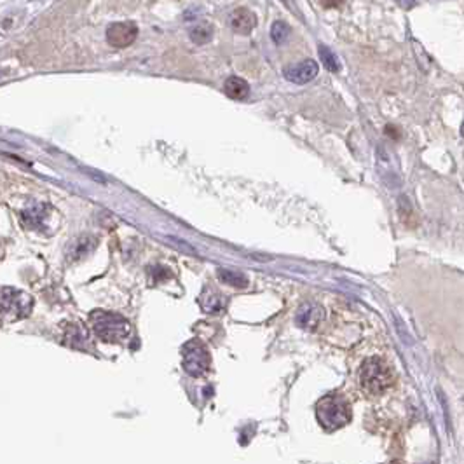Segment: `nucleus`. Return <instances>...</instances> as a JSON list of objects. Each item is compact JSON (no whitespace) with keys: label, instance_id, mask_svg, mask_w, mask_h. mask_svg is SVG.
<instances>
[{"label":"nucleus","instance_id":"obj_4","mask_svg":"<svg viewBox=\"0 0 464 464\" xmlns=\"http://www.w3.org/2000/svg\"><path fill=\"white\" fill-rule=\"evenodd\" d=\"M34 301L25 292L16 288L4 287L0 288V321H20L30 314Z\"/></svg>","mask_w":464,"mask_h":464},{"label":"nucleus","instance_id":"obj_17","mask_svg":"<svg viewBox=\"0 0 464 464\" xmlns=\"http://www.w3.org/2000/svg\"><path fill=\"white\" fill-rule=\"evenodd\" d=\"M320 56L323 65L327 67V70H330V72H339V70H341V63H339L337 56H335L330 49L325 48V46H320Z\"/></svg>","mask_w":464,"mask_h":464},{"label":"nucleus","instance_id":"obj_7","mask_svg":"<svg viewBox=\"0 0 464 464\" xmlns=\"http://www.w3.org/2000/svg\"><path fill=\"white\" fill-rule=\"evenodd\" d=\"M49 215H51V208L44 203H32L27 208L21 210V220L28 229H39L48 226Z\"/></svg>","mask_w":464,"mask_h":464},{"label":"nucleus","instance_id":"obj_6","mask_svg":"<svg viewBox=\"0 0 464 464\" xmlns=\"http://www.w3.org/2000/svg\"><path fill=\"white\" fill-rule=\"evenodd\" d=\"M138 37V27L133 21H119L107 28V41L114 48H128Z\"/></svg>","mask_w":464,"mask_h":464},{"label":"nucleus","instance_id":"obj_9","mask_svg":"<svg viewBox=\"0 0 464 464\" xmlns=\"http://www.w3.org/2000/svg\"><path fill=\"white\" fill-rule=\"evenodd\" d=\"M96 245H98V241H96L95 236H79L67 248V260L69 262H79L84 257H88L96 248Z\"/></svg>","mask_w":464,"mask_h":464},{"label":"nucleus","instance_id":"obj_14","mask_svg":"<svg viewBox=\"0 0 464 464\" xmlns=\"http://www.w3.org/2000/svg\"><path fill=\"white\" fill-rule=\"evenodd\" d=\"M203 306H205V311H208V313H219V311H222L224 306H226V301H224V297L220 295V292H212V294L205 295Z\"/></svg>","mask_w":464,"mask_h":464},{"label":"nucleus","instance_id":"obj_1","mask_svg":"<svg viewBox=\"0 0 464 464\" xmlns=\"http://www.w3.org/2000/svg\"><path fill=\"white\" fill-rule=\"evenodd\" d=\"M318 423L327 431H335L351 421V405L341 395H328L316 405Z\"/></svg>","mask_w":464,"mask_h":464},{"label":"nucleus","instance_id":"obj_11","mask_svg":"<svg viewBox=\"0 0 464 464\" xmlns=\"http://www.w3.org/2000/svg\"><path fill=\"white\" fill-rule=\"evenodd\" d=\"M323 320V309L318 304L308 302V304L301 306L297 313V325L306 328V330H314Z\"/></svg>","mask_w":464,"mask_h":464},{"label":"nucleus","instance_id":"obj_3","mask_svg":"<svg viewBox=\"0 0 464 464\" xmlns=\"http://www.w3.org/2000/svg\"><path fill=\"white\" fill-rule=\"evenodd\" d=\"M395 383V374L381 358H370L360 370V384L370 395H383Z\"/></svg>","mask_w":464,"mask_h":464},{"label":"nucleus","instance_id":"obj_10","mask_svg":"<svg viewBox=\"0 0 464 464\" xmlns=\"http://www.w3.org/2000/svg\"><path fill=\"white\" fill-rule=\"evenodd\" d=\"M231 27L236 34H250L257 27V16L246 7H238L231 14Z\"/></svg>","mask_w":464,"mask_h":464},{"label":"nucleus","instance_id":"obj_18","mask_svg":"<svg viewBox=\"0 0 464 464\" xmlns=\"http://www.w3.org/2000/svg\"><path fill=\"white\" fill-rule=\"evenodd\" d=\"M0 257H2V246H0Z\"/></svg>","mask_w":464,"mask_h":464},{"label":"nucleus","instance_id":"obj_13","mask_svg":"<svg viewBox=\"0 0 464 464\" xmlns=\"http://www.w3.org/2000/svg\"><path fill=\"white\" fill-rule=\"evenodd\" d=\"M213 37V27L210 23H201L196 25L191 28V39L196 44H206V42L212 41Z\"/></svg>","mask_w":464,"mask_h":464},{"label":"nucleus","instance_id":"obj_16","mask_svg":"<svg viewBox=\"0 0 464 464\" xmlns=\"http://www.w3.org/2000/svg\"><path fill=\"white\" fill-rule=\"evenodd\" d=\"M288 35H290V28H288V25L283 23V21H276V23L273 25V28H271V39H273L278 46L285 44Z\"/></svg>","mask_w":464,"mask_h":464},{"label":"nucleus","instance_id":"obj_12","mask_svg":"<svg viewBox=\"0 0 464 464\" xmlns=\"http://www.w3.org/2000/svg\"><path fill=\"white\" fill-rule=\"evenodd\" d=\"M224 89H226L227 96L232 100H246L250 95V86L245 79L232 76L226 81L224 84Z\"/></svg>","mask_w":464,"mask_h":464},{"label":"nucleus","instance_id":"obj_5","mask_svg":"<svg viewBox=\"0 0 464 464\" xmlns=\"http://www.w3.org/2000/svg\"><path fill=\"white\" fill-rule=\"evenodd\" d=\"M210 353L199 341H191L184 346V369L189 376L201 377L210 370Z\"/></svg>","mask_w":464,"mask_h":464},{"label":"nucleus","instance_id":"obj_2","mask_svg":"<svg viewBox=\"0 0 464 464\" xmlns=\"http://www.w3.org/2000/svg\"><path fill=\"white\" fill-rule=\"evenodd\" d=\"M93 332L105 342H123L131 335V327L123 316L107 311H95L89 316Z\"/></svg>","mask_w":464,"mask_h":464},{"label":"nucleus","instance_id":"obj_15","mask_svg":"<svg viewBox=\"0 0 464 464\" xmlns=\"http://www.w3.org/2000/svg\"><path fill=\"white\" fill-rule=\"evenodd\" d=\"M219 278H220V281H222V283L232 285V287H236V288H243V287H246V285H248L246 278L243 276V274L234 273V271L220 269L219 271Z\"/></svg>","mask_w":464,"mask_h":464},{"label":"nucleus","instance_id":"obj_8","mask_svg":"<svg viewBox=\"0 0 464 464\" xmlns=\"http://www.w3.org/2000/svg\"><path fill=\"white\" fill-rule=\"evenodd\" d=\"M320 72V67L314 60H306V62L292 65L285 70V77L294 84H308Z\"/></svg>","mask_w":464,"mask_h":464}]
</instances>
